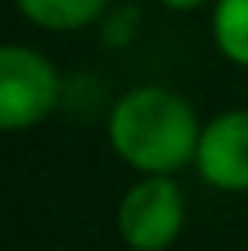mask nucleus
I'll list each match as a JSON object with an SVG mask.
<instances>
[{
  "instance_id": "0eeeda50",
  "label": "nucleus",
  "mask_w": 248,
  "mask_h": 251,
  "mask_svg": "<svg viewBox=\"0 0 248 251\" xmlns=\"http://www.w3.org/2000/svg\"><path fill=\"white\" fill-rule=\"evenodd\" d=\"M161 4H165L168 11H193V7H201L204 0H161Z\"/></svg>"
},
{
  "instance_id": "f03ea898",
  "label": "nucleus",
  "mask_w": 248,
  "mask_h": 251,
  "mask_svg": "<svg viewBox=\"0 0 248 251\" xmlns=\"http://www.w3.org/2000/svg\"><path fill=\"white\" fill-rule=\"evenodd\" d=\"M58 69L40 51L7 44L0 51V127L26 131L40 124L58 102Z\"/></svg>"
},
{
  "instance_id": "20e7f679",
  "label": "nucleus",
  "mask_w": 248,
  "mask_h": 251,
  "mask_svg": "<svg viewBox=\"0 0 248 251\" xmlns=\"http://www.w3.org/2000/svg\"><path fill=\"white\" fill-rule=\"evenodd\" d=\"M197 171L208 186L226 193L248 189V109H226L208 120L197 146Z\"/></svg>"
},
{
  "instance_id": "423d86ee",
  "label": "nucleus",
  "mask_w": 248,
  "mask_h": 251,
  "mask_svg": "<svg viewBox=\"0 0 248 251\" xmlns=\"http://www.w3.org/2000/svg\"><path fill=\"white\" fill-rule=\"evenodd\" d=\"M216 48L234 66H248V0H216L212 15Z\"/></svg>"
},
{
  "instance_id": "39448f33",
  "label": "nucleus",
  "mask_w": 248,
  "mask_h": 251,
  "mask_svg": "<svg viewBox=\"0 0 248 251\" xmlns=\"http://www.w3.org/2000/svg\"><path fill=\"white\" fill-rule=\"evenodd\" d=\"M22 19H29L40 29L51 33H73L81 25L95 22L106 11L110 0H15Z\"/></svg>"
},
{
  "instance_id": "f257e3e1",
  "label": "nucleus",
  "mask_w": 248,
  "mask_h": 251,
  "mask_svg": "<svg viewBox=\"0 0 248 251\" xmlns=\"http://www.w3.org/2000/svg\"><path fill=\"white\" fill-rule=\"evenodd\" d=\"M110 146L142 175H172L197 160L201 124L193 106L172 88H132L110 113Z\"/></svg>"
},
{
  "instance_id": "7ed1b4c3",
  "label": "nucleus",
  "mask_w": 248,
  "mask_h": 251,
  "mask_svg": "<svg viewBox=\"0 0 248 251\" xmlns=\"http://www.w3.org/2000/svg\"><path fill=\"white\" fill-rule=\"evenodd\" d=\"M186 204L168 175H142L117 204V233L132 251H165L183 233Z\"/></svg>"
}]
</instances>
